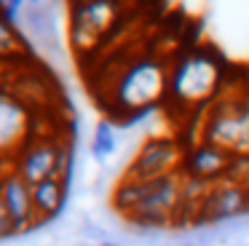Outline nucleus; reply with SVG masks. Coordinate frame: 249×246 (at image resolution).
Instances as JSON below:
<instances>
[{
  "instance_id": "nucleus-9",
  "label": "nucleus",
  "mask_w": 249,
  "mask_h": 246,
  "mask_svg": "<svg viewBox=\"0 0 249 246\" xmlns=\"http://www.w3.org/2000/svg\"><path fill=\"white\" fill-rule=\"evenodd\" d=\"M231 160H233V153L217 147V144H209V142H198L185 153L179 171H182V176H188V179L217 185V182L225 179Z\"/></svg>"
},
{
  "instance_id": "nucleus-7",
  "label": "nucleus",
  "mask_w": 249,
  "mask_h": 246,
  "mask_svg": "<svg viewBox=\"0 0 249 246\" xmlns=\"http://www.w3.org/2000/svg\"><path fill=\"white\" fill-rule=\"evenodd\" d=\"M56 158H59V142L56 139H30L17 153V158L11 160V169L27 185H38V182L54 176Z\"/></svg>"
},
{
  "instance_id": "nucleus-16",
  "label": "nucleus",
  "mask_w": 249,
  "mask_h": 246,
  "mask_svg": "<svg viewBox=\"0 0 249 246\" xmlns=\"http://www.w3.org/2000/svg\"><path fill=\"white\" fill-rule=\"evenodd\" d=\"M99 246H118V244H99Z\"/></svg>"
},
{
  "instance_id": "nucleus-5",
  "label": "nucleus",
  "mask_w": 249,
  "mask_h": 246,
  "mask_svg": "<svg viewBox=\"0 0 249 246\" xmlns=\"http://www.w3.org/2000/svg\"><path fill=\"white\" fill-rule=\"evenodd\" d=\"M115 16H118V0H86L81 5H72V43L81 51L91 48L110 30Z\"/></svg>"
},
{
  "instance_id": "nucleus-14",
  "label": "nucleus",
  "mask_w": 249,
  "mask_h": 246,
  "mask_svg": "<svg viewBox=\"0 0 249 246\" xmlns=\"http://www.w3.org/2000/svg\"><path fill=\"white\" fill-rule=\"evenodd\" d=\"M11 235H17V228H14V219H11V214H8L6 203L0 201V241L11 238Z\"/></svg>"
},
{
  "instance_id": "nucleus-10",
  "label": "nucleus",
  "mask_w": 249,
  "mask_h": 246,
  "mask_svg": "<svg viewBox=\"0 0 249 246\" xmlns=\"http://www.w3.org/2000/svg\"><path fill=\"white\" fill-rule=\"evenodd\" d=\"M30 142V112L17 96L0 94V158H17Z\"/></svg>"
},
{
  "instance_id": "nucleus-2",
  "label": "nucleus",
  "mask_w": 249,
  "mask_h": 246,
  "mask_svg": "<svg viewBox=\"0 0 249 246\" xmlns=\"http://www.w3.org/2000/svg\"><path fill=\"white\" fill-rule=\"evenodd\" d=\"M166 88L169 70L153 56H140L118 75V83L113 88V107H118L126 118L142 115L161 102Z\"/></svg>"
},
{
  "instance_id": "nucleus-1",
  "label": "nucleus",
  "mask_w": 249,
  "mask_h": 246,
  "mask_svg": "<svg viewBox=\"0 0 249 246\" xmlns=\"http://www.w3.org/2000/svg\"><path fill=\"white\" fill-rule=\"evenodd\" d=\"M222 88V70L214 56L204 51H193L182 56L169 72L166 96L185 110H196L201 105H212Z\"/></svg>"
},
{
  "instance_id": "nucleus-6",
  "label": "nucleus",
  "mask_w": 249,
  "mask_h": 246,
  "mask_svg": "<svg viewBox=\"0 0 249 246\" xmlns=\"http://www.w3.org/2000/svg\"><path fill=\"white\" fill-rule=\"evenodd\" d=\"M0 201L6 203L8 214H11L17 235L30 233L40 225L33 203V185H27L14 169L0 171Z\"/></svg>"
},
{
  "instance_id": "nucleus-17",
  "label": "nucleus",
  "mask_w": 249,
  "mask_h": 246,
  "mask_svg": "<svg viewBox=\"0 0 249 246\" xmlns=\"http://www.w3.org/2000/svg\"><path fill=\"white\" fill-rule=\"evenodd\" d=\"M30 3H40V0H30Z\"/></svg>"
},
{
  "instance_id": "nucleus-12",
  "label": "nucleus",
  "mask_w": 249,
  "mask_h": 246,
  "mask_svg": "<svg viewBox=\"0 0 249 246\" xmlns=\"http://www.w3.org/2000/svg\"><path fill=\"white\" fill-rule=\"evenodd\" d=\"M113 153H115V128H113V123L105 118V121H99L97 128H94L91 155L97 160H107Z\"/></svg>"
},
{
  "instance_id": "nucleus-11",
  "label": "nucleus",
  "mask_w": 249,
  "mask_h": 246,
  "mask_svg": "<svg viewBox=\"0 0 249 246\" xmlns=\"http://www.w3.org/2000/svg\"><path fill=\"white\" fill-rule=\"evenodd\" d=\"M67 190H70V185H65L56 176H49V179L33 185V203H35V214H38L40 225L49 222L51 217H56L62 211V206L67 201Z\"/></svg>"
},
{
  "instance_id": "nucleus-3",
  "label": "nucleus",
  "mask_w": 249,
  "mask_h": 246,
  "mask_svg": "<svg viewBox=\"0 0 249 246\" xmlns=\"http://www.w3.org/2000/svg\"><path fill=\"white\" fill-rule=\"evenodd\" d=\"M201 142L217 144L233 155H249V94H222L204 118Z\"/></svg>"
},
{
  "instance_id": "nucleus-4",
  "label": "nucleus",
  "mask_w": 249,
  "mask_h": 246,
  "mask_svg": "<svg viewBox=\"0 0 249 246\" xmlns=\"http://www.w3.org/2000/svg\"><path fill=\"white\" fill-rule=\"evenodd\" d=\"M185 155L179 153V144L169 137H150L142 142V147L137 150V155L131 158V163L126 166L121 179L131 182H150L158 176L177 174L182 166Z\"/></svg>"
},
{
  "instance_id": "nucleus-13",
  "label": "nucleus",
  "mask_w": 249,
  "mask_h": 246,
  "mask_svg": "<svg viewBox=\"0 0 249 246\" xmlns=\"http://www.w3.org/2000/svg\"><path fill=\"white\" fill-rule=\"evenodd\" d=\"M19 48V37L17 32L8 27L6 16H0V56H11L14 51Z\"/></svg>"
},
{
  "instance_id": "nucleus-8",
  "label": "nucleus",
  "mask_w": 249,
  "mask_h": 246,
  "mask_svg": "<svg viewBox=\"0 0 249 246\" xmlns=\"http://www.w3.org/2000/svg\"><path fill=\"white\" fill-rule=\"evenodd\" d=\"M244 211H249L247 203V190L244 185H236V182H217V185L209 187L204 198V206L198 211V219L196 225H214V222H225V219L241 217Z\"/></svg>"
},
{
  "instance_id": "nucleus-15",
  "label": "nucleus",
  "mask_w": 249,
  "mask_h": 246,
  "mask_svg": "<svg viewBox=\"0 0 249 246\" xmlns=\"http://www.w3.org/2000/svg\"><path fill=\"white\" fill-rule=\"evenodd\" d=\"M244 190H247V203H249V182H247V185H244Z\"/></svg>"
}]
</instances>
